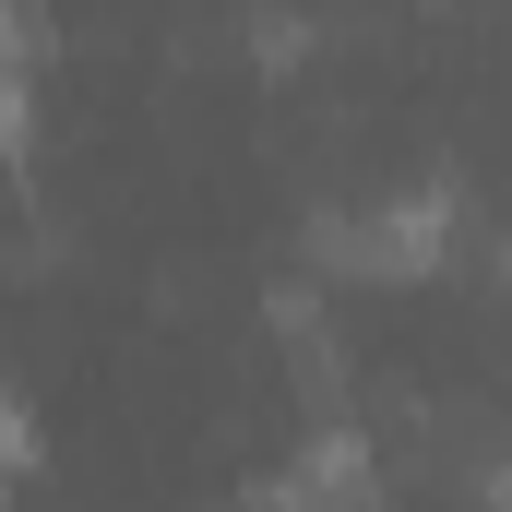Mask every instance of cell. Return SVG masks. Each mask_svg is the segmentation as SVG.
<instances>
[{"mask_svg":"<svg viewBox=\"0 0 512 512\" xmlns=\"http://www.w3.org/2000/svg\"><path fill=\"white\" fill-rule=\"evenodd\" d=\"M0 465H24V429H12V417H0Z\"/></svg>","mask_w":512,"mask_h":512,"instance_id":"1","label":"cell"}]
</instances>
